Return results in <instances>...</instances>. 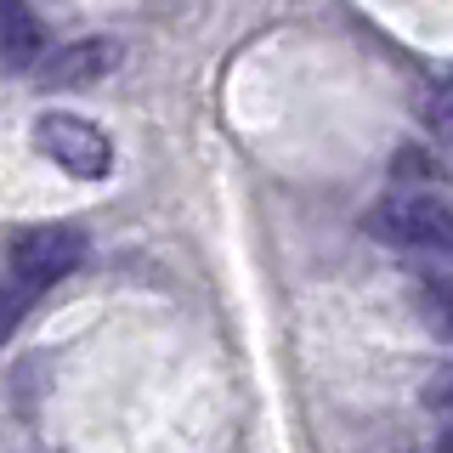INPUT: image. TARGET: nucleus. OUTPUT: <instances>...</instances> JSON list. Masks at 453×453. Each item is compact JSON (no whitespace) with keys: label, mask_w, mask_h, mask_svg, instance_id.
Masks as SVG:
<instances>
[{"label":"nucleus","mask_w":453,"mask_h":453,"mask_svg":"<svg viewBox=\"0 0 453 453\" xmlns=\"http://www.w3.org/2000/svg\"><path fill=\"white\" fill-rule=\"evenodd\" d=\"M91 238L80 233L74 221H40V226H18L6 244V278L18 283L23 295H46L51 283H63L74 266L85 261Z\"/></svg>","instance_id":"f257e3e1"},{"label":"nucleus","mask_w":453,"mask_h":453,"mask_svg":"<svg viewBox=\"0 0 453 453\" xmlns=\"http://www.w3.org/2000/svg\"><path fill=\"white\" fill-rule=\"evenodd\" d=\"M35 148L46 153L57 170H68V176H80V181H103L113 170L108 131L91 125V119H80V113H63V108H51V113L35 119Z\"/></svg>","instance_id":"f03ea898"},{"label":"nucleus","mask_w":453,"mask_h":453,"mask_svg":"<svg viewBox=\"0 0 453 453\" xmlns=\"http://www.w3.org/2000/svg\"><path fill=\"white\" fill-rule=\"evenodd\" d=\"M448 198L442 193H396L386 204L368 210V233L380 244H396V250H448Z\"/></svg>","instance_id":"7ed1b4c3"},{"label":"nucleus","mask_w":453,"mask_h":453,"mask_svg":"<svg viewBox=\"0 0 453 453\" xmlns=\"http://www.w3.org/2000/svg\"><path fill=\"white\" fill-rule=\"evenodd\" d=\"M119 57H125V46L113 35H85V40H68V46L46 51L28 74H35L40 91H85V85L108 80L119 68Z\"/></svg>","instance_id":"20e7f679"},{"label":"nucleus","mask_w":453,"mask_h":453,"mask_svg":"<svg viewBox=\"0 0 453 453\" xmlns=\"http://www.w3.org/2000/svg\"><path fill=\"white\" fill-rule=\"evenodd\" d=\"M46 57V28H40L28 0H0V63L28 74Z\"/></svg>","instance_id":"39448f33"},{"label":"nucleus","mask_w":453,"mask_h":453,"mask_svg":"<svg viewBox=\"0 0 453 453\" xmlns=\"http://www.w3.org/2000/svg\"><path fill=\"white\" fill-rule=\"evenodd\" d=\"M28 306H35V295H23L18 283L0 273V346H6V340L18 334V323L28 318Z\"/></svg>","instance_id":"423d86ee"},{"label":"nucleus","mask_w":453,"mask_h":453,"mask_svg":"<svg viewBox=\"0 0 453 453\" xmlns=\"http://www.w3.org/2000/svg\"><path fill=\"white\" fill-rule=\"evenodd\" d=\"M436 170H442V165H436L431 153H414V148L396 153V176H403V181H436Z\"/></svg>","instance_id":"0eeeda50"}]
</instances>
